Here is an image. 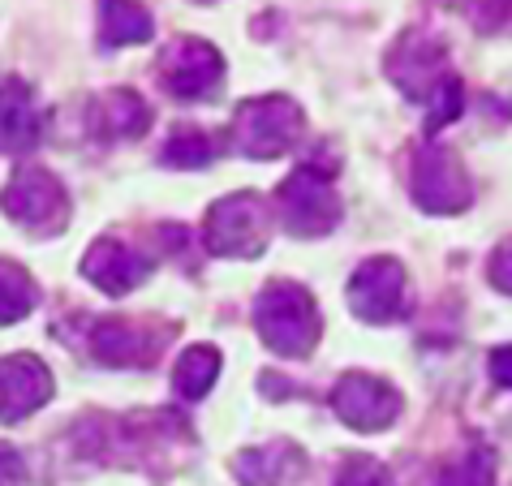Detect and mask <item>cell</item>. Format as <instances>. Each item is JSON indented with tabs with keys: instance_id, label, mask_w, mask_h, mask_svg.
I'll return each mask as SVG.
<instances>
[{
	"instance_id": "obj_23",
	"label": "cell",
	"mask_w": 512,
	"mask_h": 486,
	"mask_svg": "<svg viewBox=\"0 0 512 486\" xmlns=\"http://www.w3.org/2000/svg\"><path fill=\"white\" fill-rule=\"evenodd\" d=\"M487 271H491V284H495V289L512 297V241H504V246L491 254V267H487Z\"/></svg>"
},
{
	"instance_id": "obj_20",
	"label": "cell",
	"mask_w": 512,
	"mask_h": 486,
	"mask_svg": "<svg viewBox=\"0 0 512 486\" xmlns=\"http://www.w3.org/2000/svg\"><path fill=\"white\" fill-rule=\"evenodd\" d=\"M35 302H39L35 280L26 276V271H22L18 263L0 259V327L26 319V314L35 310Z\"/></svg>"
},
{
	"instance_id": "obj_14",
	"label": "cell",
	"mask_w": 512,
	"mask_h": 486,
	"mask_svg": "<svg viewBox=\"0 0 512 486\" xmlns=\"http://www.w3.org/2000/svg\"><path fill=\"white\" fill-rule=\"evenodd\" d=\"M233 474L241 486H293L306 474V456L293 443H267V448H250L233 461Z\"/></svg>"
},
{
	"instance_id": "obj_7",
	"label": "cell",
	"mask_w": 512,
	"mask_h": 486,
	"mask_svg": "<svg viewBox=\"0 0 512 486\" xmlns=\"http://www.w3.org/2000/svg\"><path fill=\"white\" fill-rule=\"evenodd\" d=\"M409 194L422 211H444L457 216L474 203V181H469L461 155L439 142H422L414 155V173H409Z\"/></svg>"
},
{
	"instance_id": "obj_13",
	"label": "cell",
	"mask_w": 512,
	"mask_h": 486,
	"mask_svg": "<svg viewBox=\"0 0 512 486\" xmlns=\"http://www.w3.org/2000/svg\"><path fill=\"white\" fill-rule=\"evenodd\" d=\"M52 400V370L35 353H13L0 362V422H18Z\"/></svg>"
},
{
	"instance_id": "obj_24",
	"label": "cell",
	"mask_w": 512,
	"mask_h": 486,
	"mask_svg": "<svg viewBox=\"0 0 512 486\" xmlns=\"http://www.w3.org/2000/svg\"><path fill=\"white\" fill-rule=\"evenodd\" d=\"M26 482V461L18 448L0 443V486H22Z\"/></svg>"
},
{
	"instance_id": "obj_6",
	"label": "cell",
	"mask_w": 512,
	"mask_h": 486,
	"mask_svg": "<svg viewBox=\"0 0 512 486\" xmlns=\"http://www.w3.org/2000/svg\"><path fill=\"white\" fill-rule=\"evenodd\" d=\"M272 211L280 216L284 233L293 237H327L340 220V203L332 190V177L319 173V168H297L276 190Z\"/></svg>"
},
{
	"instance_id": "obj_4",
	"label": "cell",
	"mask_w": 512,
	"mask_h": 486,
	"mask_svg": "<svg viewBox=\"0 0 512 486\" xmlns=\"http://www.w3.org/2000/svg\"><path fill=\"white\" fill-rule=\"evenodd\" d=\"M272 233V203L259 194H229L207 211L203 241L220 259H254L267 250Z\"/></svg>"
},
{
	"instance_id": "obj_17",
	"label": "cell",
	"mask_w": 512,
	"mask_h": 486,
	"mask_svg": "<svg viewBox=\"0 0 512 486\" xmlns=\"http://www.w3.org/2000/svg\"><path fill=\"white\" fill-rule=\"evenodd\" d=\"M151 31H155V22L138 0H99V35H104L108 48L147 44Z\"/></svg>"
},
{
	"instance_id": "obj_11",
	"label": "cell",
	"mask_w": 512,
	"mask_h": 486,
	"mask_svg": "<svg viewBox=\"0 0 512 486\" xmlns=\"http://www.w3.org/2000/svg\"><path fill=\"white\" fill-rule=\"evenodd\" d=\"M151 267H155V254L147 246H138V241H117V237L95 241L87 250V259H82L87 280L95 289H104L108 297L130 293L134 284H142L151 276Z\"/></svg>"
},
{
	"instance_id": "obj_5",
	"label": "cell",
	"mask_w": 512,
	"mask_h": 486,
	"mask_svg": "<svg viewBox=\"0 0 512 486\" xmlns=\"http://www.w3.org/2000/svg\"><path fill=\"white\" fill-rule=\"evenodd\" d=\"M0 207H5V216L18 228H26L31 237H56L69 224L65 185L56 181L48 168H35V164H26L9 177L5 194H0Z\"/></svg>"
},
{
	"instance_id": "obj_22",
	"label": "cell",
	"mask_w": 512,
	"mask_h": 486,
	"mask_svg": "<svg viewBox=\"0 0 512 486\" xmlns=\"http://www.w3.org/2000/svg\"><path fill=\"white\" fill-rule=\"evenodd\" d=\"M332 486H396V482L379 461H371V456H345Z\"/></svg>"
},
{
	"instance_id": "obj_10",
	"label": "cell",
	"mask_w": 512,
	"mask_h": 486,
	"mask_svg": "<svg viewBox=\"0 0 512 486\" xmlns=\"http://www.w3.org/2000/svg\"><path fill=\"white\" fill-rule=\"evenodd\" d=\"M224 78V56L207 39H177L160 56V82L177 99H207Z\"/></svg>"
},
{
	"instance_id": "obj_3",
	"label": "cell",
	"mask_w": 512,
	"mask_h": 486,
	"mask_svg": "<svg viewBox=\"0 0 512 486\" xmlns=\"http://www.w3.org/2000/svg\"><path fill=\"white\" fill-rule=\"evenodd\" d=\"M302 130H306L302 108L284 95H267V99H246L237 108L229 138L250 160H280L284 151H293L302 142Z\"/></svg>"
},
{
	"instance_id": "obj_9",
	"label": "cell",
	"mask_w": 512,
	"mask_h": 486,
	"mask_svg": "<svg viewBox=\"0 0 512 486\" xmlns=\"http://www.w3.org/2000/svg\"><path fill=\"white\" fill-rule=\"evenodd\" d=\"M349 306L366 323H396L409 314V280L396 259H371L353 271L349 280Z\"/></svg>"
},
{
	"instance_id": "obj_25",
	"label": "cell",
	"mask_w": 512,
	"mask_h": 486,
	"mask_svg": "<svg viewBox=\"0 0 512 486\" xmlns=\"http://www.w3.org/2000/svg\"><path fill=\"white\" fill-rule=\"evenodd\" d=\"M491 375H495V383H504V388H512V345L491 353Z\"/></svg>"
},
{
	"instance_id": "obj_21",
	"label": "cell",
	"mask_w": 512,
	"mask_h": 486,
	"mask_svg": "<svg viewBox=\"0 0 512 486\" xmlns=\"http://www.w3.org/2000/svg\"><path fill=\"white\" fill-rule=\"evenodd\" d=\"M216 151H220V142L211 138L207 130H198V125H181V130H173V138L164 142L160 160L173 164V168H203V164L216 160Z\"/></svg>"
},
{
	"instance_id": "obj_8",
	"label": "cell",
	"mask_w": 512,
	"mask_h": 486,
	"mask_svg": "<svg viewBox=\"0 0 512 486\" xmlns=\"http://www.w3.org/2000/svg\"><path fill=\"white\" fill-rule=\"evenodd\" d=\"M332 409H336V418L345 426L371 435V431H388V426L401 418L405 396L396 392L388 379L349 370V375H340L336 388H332Z\"/></svg>"
},
{
	"instance_id": "obj_12",
	"label": "cell",
	"mask_w": 512,
	"mask_h": 486,
	"mask_svg": "<svg viewBox=\"0 0 512 486\" xmlns=\"http://www.w3.org/2000/svg\"><path fill=\"white\" fill-rule=\"evenodd\" d=\"M91 357L104 366H147L164 349V332L130 319H99L87 327Z\"/></svg>"
},
{
	"instance_id": "obj_15",
	"label": "cell",
	"mask_w": 512,
	"mask_h": 486,
	"mask_svg": "<svg viewBox=\"0 0 512 486\" xmlns=\"http://www.w3.org/2000/svg\"><path fill=\"white\" fill-rule=\"evenodd\" d=\"M147 125H151V108L142 104V95L125 91V87L99 95L91 104V134L95 138H108V142L138 138V134H147Z\"/></svg>"
},
{
	"instance_id": "obj_1",
	"label": "cell",
	"mask_w": 512,
	"mask_h": 486,
	"mask_svg": "<svg viewBox=\"0 0 512 486\" xmlns=\"http://www.w3.org/2000/svg\"><path fill=\"white\" fill-rule=\"evenodd\" d=\"M388 74L414 104L431 108V130L461 112V82L448 69L444 44H435V39L426 35L396 39V48L388 52Z\"/></svg>"
},
{
	"instance_id": "obj_19",
	"label": "cell",
	"mask_w": 512,
	"mask_h": 486,
	"mask_svg": "<svg viewBox=\"0 0 512 486\" xmlns=\"http://www.w3.org/2000/svg\"><path fill=\"white\" fill-rule=\"evenodd\" d=\"M216 375H220V353L211 345H194V349L181 353V362L173 370V388L181 400H198V396L211 392Z\"/></svg>"
},
{
	"instance_id": "obj_16",
	"label": "cell",
	"mask_w": 512,
	"mask_h": 486,
	"mask_svg": "<svg viewBox=\"0 0 512 486\" xmlns=\"http://www.w3.org/2000/svg\"><path fill=\"white\" fill-rule=\"evenodd\" d=\"M39 142V108L22 82L0 87V151H26Z\"/></svg>"
},
{
	"instance_id": "obj_18",
	"label": "cell",
	"mask_w": 512,
	"mask_h": 486,
	"mask_svg": "<svg viewBox=\"0 0 512 486\" xmlns=\"http://www.w3.org/2000/svg\"><path fill=\"white\" fill-rule=\"evenodd\" d=\"M491 482H495V456L487 443H465L431 478V486H491Z\"/></svg>"
},
{
	"instance_id": "obj_2",
	"label": "cell",
	"mask_w": 512,
	"mask_h": 486,
	"mask_svg": "<svg viewBox=\"0 0 512 486\" xmlns=\"http://www.w3.org/2000/svg\"><path fill=\"white\" fill-rule=\"evenodd\" d=\"M254 327H259L263 345L280 357H306L319 345L323 319L319 306L302 284L293 280H272L259 293V310H254Z\"/></svg>"
}]
</instances>
